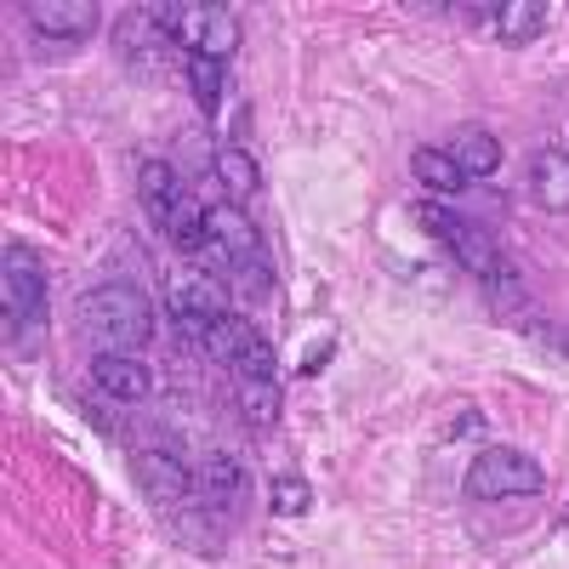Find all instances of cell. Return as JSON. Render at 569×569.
<instances>
[{"label":"cell","instance_id":"10","mask_svg":"<svg viewBox=\"0 0 569 569\" xmlns=\"http://www.w3.org/2000/svg\"><path fill=\"white\" fill-rule=\"evenodd\" d=\"M23 18L52 40H74V34H86L91 23H98V7H91V0H29Z\"/></svg>","mask_w":569,"mask_h":569},{"label":"cell","instance_id":"18","mask_svg":"<svg viewBox=\"0 0 569 569\" xmlns=\"http://www.w3.org/2000/svg\"><path fill=\"white\" fill-rule=\"evenodd\" d=\"M496 18H501V23H496L501 46H525V40H536V34H541L547 7H541V0H507V7H501Z\"/></svg>","mask_w":569,"mask_h":569},{"label":"cell","instance_id":"3","mask_svg":"<svg viewBox=\"0 0 569 569\" xmlns=\"http://www.w3.org/2000/svg\"><path fill=\"white\" fill-rule=\"evenodd\" d=\"M0 291H7V337H12V348H34L40 325H46V279H40L34 251L7 246V257H0Z\"/></svg>","mask_w":569,"mask_h":569},{"label":"cell","instance_id":"17","mask_svg":"<svg viewBox=\"0 0 569 569\" xmlns=\"http://www.w3.org/2000/svg\"><path fill=\"white\" fill-rule=\"evenodd\" d=\"M211 171L222 177L228 200H251V194H257V160H251V154L240 149V142H228V149H217Z\"/></svg>","mask_w":569,"mask_h":569},{"label":"cell","instance_id":"1","mask_svg":"<svg viewBox=\"0 0 569 569\" xmlns=\"http://www.w3.org/2000/svg\"><path fill=\"white\" fill-rule=\"evenodd\" d=\"M80 337L98 353H137L142 342L154 337V308L137 284L114 279V284H91L80 297Z\"/></svg>","mask_w":569,"mask_h":569},{"label":"cell","instance_id":"2","mask_svg":"<svg viewBox=\"0 0 569 569\" xmlns=\"http://www.w3.org/2000/svg\"><path fill=\"white\" fill-rule=\"evenodd\" d=\"M154 18L188 58L222 63V58L240 52V23H233V12L217 7V0H171V7H154Z\"/></svg>","mask_w":569,"mask_h":569},{"label":"cell","instance_id":"7","mask_svg":"<svg viewBox=\"0 0 569 569\" xmlns=\"http://www.w3.org/2000/svg\"><path fill=\"white\" fill-rule=\"evenodd\" d=\"M416 217H421V228L433 233V240H439L445 251H456V262H461V268H472L479 279L501 273V257H496L490 233H485L479 222H467V217H456V211H445V206H421Z\"/></svg>","mask_w":569,"mask_h":569},{"label":"cell","instance_id":"16","mask_svg":"<svg viewBox=\"0 0 569 569\" xmlns=\"http://www.w3.org/2000/svg\"><path fill=\"white\" fill-rule=\"evenodd\" d=\"M240 416L251 427H273L279 421V376H240Z\"/></svg>","mask_w":569,"mask_h":569},{"label":"cell","instance_id":"5","mask_svg":"<svg viewBox=\"0 0 569 569\" xmlns=\"http://www.w3.org/2000/svg\"><path fill=\"white\" fill-rule=\"evenodd\" d=\"M547 479H541V461L525 456V450H479L467 467V496L472 501H512V496H536Z\"/></svg>","mask_w":569,"mask_h":569},{"label":"cell","instance_id":"13","mask_svg":"<svg viewBox=\"0 0 569 569\" xmlns=\"http://www.w3.org/2000/svg\"><path fill=\"white\" fill-rule=\"evenodd\" d=\"M450 160L461 166V177H490L496 166H501V142L490 137V131H456L450 137Z\"/></svg>","mask_w":569,"mask_h":569},{"label":"cell","instance_id":"4","mask_svg":"<svg viewBox=\"0 0 569 569\" xmlns=\"http://www.w3.org/2000/svg\"><path fill=\"white\" fill-rule=\"evenodd\" d=\"M206 262L211 268H222V273H257L262 284H268V262H262V233L251 228V217L240 211V206H211V217H206Z\"/></svg>","mask_w":569,"mask_h":569},{"label":"cell","instance_id":"15","mask_svg":"<svg viewBox=\"0 0 569 569\" xmlns=\"http://www.w3.org/2000/svg\"><path fill=\"white\" fill-rule=\"evenodd\" d=\"M262 337V330L251 325V319H240V313H228V319H217L211 330H206V353L217 359V365H240L246 359V348Z\"/></svg>","mask_w":569,"mask_h":569},{"label":"cell","instance_id":"12","mask_svg":"<svg viewBox=\"0 0 569 569\" xmlns=\"http://www.w3.org/2000/svg\"><path fill=\"white\" fill-rule=\"evenodd\" d=\"M206 217H211V211H206V200L194 194V188H182L177 206L166 211V222H160V228L171 233V240H177L182 251H200V246H206Z\"/></svg>","mask_w":569,"mask_h":569},{"label":"cell","instance_id":"21","mask_svg":"<svg viewBox=\"0 0 569 569\" xmlns=\"http://www.w3.org/2000/svg\"><path fill=\"white\" fill-rule=\"evenodd\" d=\"M188 86H194L200 109L211 114L217 98H222V63H211V58H188Z\"/></svg>","mask_w":569,"mask_h":569},{"label":"cell","instance_id":"20","mask_svg":"<svg viewBox=\"0 0 569 569\" xmlns=\"http://www.w3.org/2000/svg\"><path fill=\"white\" fill-rule=\"evenodd\" d=\"M246 479V472H240V461H233V456H206V467H200V485H206V496H217V501H240V485Z\"/></svg>","mask_w":569,"mask_h":569},{"label":"cell","instance_id":"8","mask_svg":"<svg viewBox=\"0 0 569 569\" xmlns=\"http://www.w3.org/2000/svg\"><path fill=\"white\" fill-rule=\"evenodd\" d=\"M91 382H98V393H109L120 405H137L154 393V370L131 353H98L91 359Z\"/></svg>","mask_w":569,"mask_h":569},{"label":"cell","instance_id":"9","mask_svg":"<svg viewBox=\"0 0 569 569\" xmlns=\"http://www.w3.org/2000/svg\"><path fill=\"white\" fill-rule=\"evenodd\" d=\"M137 479L154 501H182L194 490V472H188L182 456H171V450H137Z\"/></svg>","mask_w":569,"mask_h":569},{"label":"cell","instance_id":"19","mask_svg":"<svg viewBox=\"0 0 569 569\" xmlns=\"http://www.w3.org/2000/svg\"><path fill=\"white\" fill-rule=\"evenodd\" d=\"M410 166H416V177H421L427 188H433V194H456V188L467 182V177H461V166L450 160V149H416V160H410Z\"/></svg>","mask_w":569,"mask_h":569},{"label":"cell","instance_id":"14","mask_svg":"<svg viewBox=\"0 0 569 569\" xmlns=\"http://www.w3.org/2000/svg\"><path fill=\"white\" fill-rule=\"evenodd\" d=\"M137 194H142V206H149L154 222H166V211H171L177 194H182V182H177L171 160H142V171H137Z\"/></svg>","mask_w":569,"mask_h":569},{"label":"cell","instance_id":"11","mask_svg":"<svg viewBox=\"0 0 569 569\" xmlns=\"http://www.w3.org/2000/svg\"><path fill=\"white\" fill-rule=\"evenodd\" d=\"M530 194L547 211H569V154L563 149H541L530 160Z\"/></svg>","mask_w":569,"mask_h":569},{"label":"cell","instance_id":"6","mask_svg":"<svg viewBox=\"0 0 569 569\" xmlns=\"http://www.w3.org/2000/svg\"><path fill=\"white\" fill-rule=\"evenodd\" d=\"M166 313L188 330V337H206L217 319H228V291L217 273H200V268H182L166 279Z\"/></svg>","mask_w":569,"mask_h":569},{"label":"cell","instance_id":"22","mask_svg":"<svg viewBox=\"0 0 569 569\" xmlns=\"http://www.w3.org/2000/svg\"><path fill=\"white\" fill-rule=\"evenodd\" d=\"M308 485L297 479V472H284V479H273V512H284V518H291V512H308Z\"/></svg>","mask_w":569,"mask_h":569}]
</instances>
